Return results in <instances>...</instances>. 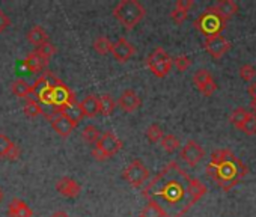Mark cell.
<instances>
[{"label": "cell", "mask_w": 256, "mask_h": 217, "mask_svg": "<svg viewBox=\"0 0 256 217\" xmlns=\"http://www.w3.org/2000/svg\"><path fill=\"white\" fill-rule=\"evenodd\" d=\"M160 144H162L163 150H164L166 152H169V154L175 152V151L180 148V145H181V144H180V139H178L176 136H174V134H164Z\"/></svg>", "instance_id": "obj_27"}, {"label": "cell", "mask_w": 256, "mask_h": 217, "mask_svg": "<svg viewBox=\"0 0 256 217\" xmlns=\"http://www.w3.org/2000/svg\"><path fill=\"white\" fill-rule=\"evenodd\" d=\"M95 146L106 156V158L114 156L122 148V140L118 139V136L112 132H106L101 134L100 140L95 144Z\"/></svg>", "instance_id": "obj_10"}, {"label": "cell", "mask_w": 256, "mask_h": 217, "mask_svg": "<svg viewBox=\"0 0 256 217\" xmlns=\"http://www.w3.org/2000/svg\"><path fill=\"white\" fill-rule=\"evenodd\" d=\"M211 80H214V78H212V76H211V72L208 70H198L194 72V76H193V82L198 86V89H202Z\"/></svg>", "instance_id": "obj_29"}, {"label": "cell", "mask_w": 256, "mask_h": 217, "mask_svg": "<svg viewBox=\"0 0 256 217\" xmlns=\"http://www.w3.org/2000/svg\"><path fill=\"white\" fill-rule=\"evenodd\" d=\"M140 104H142V100L138 95V92H134L133 89L124 90L118 100V106L122 108L124 112H134L140 107Z\"/></svg>", "instance_id": "obj_13"}, {"label": "cell", "mask_w": 256, "mask_h": 217, "mask_svg": "<svg viewBox=\"0 0 256 217\" xmlns=\"http://www.w3.org/2000/svg\"><path fill=\"white\" fill-rule=\"evenodd\" d=\"M134 53H136V47L125 38H119L114 44H112V54L119 62H126Z\"/></svg>", "instance_id": "obj_12"}, {"label": "cell", "mask_w": 256, "mask_h": 217, "mask_svg": "<svg viewBox=\"0 0 256 217\" xmlns=\"http://www.w3.org/2000/svg\"><path fill=\"white\" fill-rule=\"evenodd\" d=\"M47 60H44L36 52L30 53L26 59H24V66L30 71V72H42L46 70Z\"/></svg>", "instance_id": "obj_18"}, {"label": "cell", "mask_w": 256, "mask_h": 217, "mask_svg": "<svg viewBox=\"0 0 256 217\" xmlns=\"http://www.w3.org/2000/svg\"><path fill=\"white\" fill-rule=\"evenodd\" d=\"M82 138H83V140L86 144H94L95 145L100 140L101 134H100V132H98V128L95 126H86V128L82 133Z\"/></svg>", "instance_id": "obj_30"}, {"label": "cell", "mask_w": 256, "mask_h": 217, "mask_svg": "<svg viewBox=\"0 0 256 217\" xmlns=\"http://www.w3.org/2000/svg\"><path fill=\"white\" fill-rule=\"evenodd\" d=\"M46 118L52 121L53 130H54L59 136H62V138H68V136L74 132V128L77 127L76 122H72V121H71L70 118H66L64 114L58 112L56 108H54V112H53L52 115H46Z\"/></svg>", "instance_id": "obj_7"}, {"label": "cell", "mask_w": 256, "mask_h": 217, "mask_svg": "<svg viewBox=\"0 0 256 217\" xmlns=\"http://www.w3.org/2000/svg\"><path fill=\"white\" fill-rule=\"evenodd\" d=\"M140 217H166V212L158 204H156L154 200H148V204L140 212Z\"/></svg>", "instance_id": "obj_25"}, {"label": "cell", "mask_w": 256, "mask_h": 217, "mask_svg": "<svg viewBox=\"0 0 256 217\" xmlns=\"http://www.w3.org/2000/svg\"><path fill=\"white\" fill-rule=\"evenodd\" d=\"M252 115H254L256 116V101H252Z\"/></svg>", "instance_id": "obj_43"}, {"label": "cell", "mask_w": 256, "mask_h": 217, "mask_svg": "<svg viewBox=\"0 0 256 217\" xmlns=\"http://www.w3.org/2000/svg\"><path fill=\"white\" fill-rule=\"evenodd\" d=\"M226 26V20H223L212 8H208L202 16L194 22V28L202 32L206 38L214 35H222V30Z\"/></svg>", "instance_id": "obj_4"}, {"label": "cell", "mask_w": 256, "mask_h": 217, "mask_svg": "<svg viewBox=\"0 0 256 217\" xmlns=\"http://www.w3.org/2000/svg\"><path fill=\"white\" fill-rule=\"evenodd\" d=\"M20 148H18V145H16L14 144V146L10 150V152H8V156H6V158H10V160H17L18 157H20Z\"/></svg>", "instance_id": "obj_40"}, {"label": "cell", "mask_w": 256, "mask_h": 217, "mask_svg": "<svg viewBox=\"0 0 256 217\" xmlns=\"http://www.w3.org/2000/svg\"><path fill=\"white\" fill-rule=\"evenodd\" d=\"M12 146H14V142L6 134L0 133V157L6 158V156H8V152H10V150Z\"/></svg>", "instance_id": "obj_35"}, {"label": "cell", "mask_w": 256, "mask_h": 217, "mask_svg": "<svg viewBox=\"0 0 256 217\" xmlns=\"http://www.w3.org/2000/svg\"><path fill=\"white\" fill-rule=\"evenodd\" d=\"M113 16L125 29H133L144 20L146 10L138 0H120L113 8Z\"/></svg>", "instance_id": "obj_3"}, {"label": "cell", "mask_w": 256, "mask_h": 217, "mask_svg": "<svg viewBox=\"0 0 256 217\" xmlns=\"http://www.w3.org/2000/svg\"><path fill=\"white\" fill-rule=\"evenodd\" d=\"M193 5H194L193 0H178V2H176V6H175V8H178V10H181V11H186V12H188V10H190Z\"/></svg>", "instance_id": "obj_39"}, {"label": "cell", "mask_w": 256, "mask_h": 217, "mask_svg": "<svg viewBox=\"0 0 256 217\" xmlns=\"http://www.w3.org/2000/svg\"><path fill=\"white\" fill-rule=\"evenodd\" d=\"M94 50L98 53V54H107L112 52V42L107 36H98L95 41H94Z\"/></svg>", "instance_id": "obj_28"}, {"label": "cell", "mask_w": 256, "mask_h": 217, "mask_svg": "<svg viewBox=\"0 0 256 217\" xmlns=\"http://www.w3.org/2000/svg\"><path fill=\"white\" fill-rule=\"evenodd\" d=\"M206 192H208V188L202 181H199L198 178L190 180V196L193 198L194 202H198Z\"/></svg>", "instance_id": "obj_23"}, {"label": "cell", "mask_w": 256, "mask_h": 217, "mask_svg": "<svg viewBox=\"0 0 256 217\" xmlns=\"http://www.w3.org/2000/svg\"><path fill=\"white\" fill-rule=\"evenodd\" d=\"M28 40H29V42H32L34 46L41 47L42 44L48 42V34L46 32L44 28H41V26H34V28L29 30V34H28Z\"/></svg>", "instance_id": "obj_20"}, {"label": "cell", "mask_w": 256, "mask_h": 217, "mask_svg": "<svg viewBox=\"0 0 256 217\" xmlns=\"http://www.w3.org/2000/svg\"><path fill=\"white\" fill-rule=\"evenodd\" d=\"M146 66L156 77H166L172 70V58L162 47H157L146 59Z\"/></svg>", "instance_id": "obj_5"}, {"label": "cell", "mask_w": 256, "mask_h": 217, "mask_svg": "<svg viewBox=\"0 0 256 217\" xmlns=\"http://www.w3.org/2000/svg\"><path fill=\"white\" fill-rule=\"evenodd\" d=\"M240 130L242 133H246L247 136H254L256 134V116L252 115V114H248L247 120L244 121V124L241 126Z\"/></svg>", "instance_id": "obj_33"}, {"label": "cell", "mask_w": 256, "mask_h": 217, "mask_svg": "<svg viewBox=\"0 0 256 217\" xmlns=\"http://www.w3.org/2000/svg\"><path fill=\"white\" fill-rule=\"evenodd\" d=\"M56 190L65 196V198H77L82 192V187L77 181H74L70 176H62L58 182H56Z\"/></svg>", "instance_id": "obj_14"}, {"label": "cell", "mask_w": 256, "mask_h": 217, "mask_svg": "<svg viewBox=\"0 0 256 217\" xmlns=\"http://www.w3.org/2000/svg\"><path fill=\"white\" fill-rule=\"evenodd\" d=\"M50 217H70L65 211H56V212H53Z\"/></svg>", "instance_id": "obj_42"}, {"label": "cell", "mask_w": 256, "mask_h": 217, "mask_svg": "<svg viewBox=\"0 0 256 217\" xmlns=\"http://www.w3.org/2000/svg\"><path fill=\"white\" fill-rule=\"evenodd\" d=\"M122 176L130 186L142 187L148 181V178H150V170H148V168L140 160H133L130 164H128L124 169Z\"/></svg>", "instance_id": "obj_6"}, {"label": "cell", "mask_w": 256, "mask_h": 217, "mask_svg": "<svg viewBox=\"0 0 256 217\" xmlns=\"http://www.w3.org/2000/svg\"><path fill=\"white\" fill-rule=\"evenodd\" d=\"M11 24V18L4 12V11H0V34L5 32Z\"/></svg>", "instance_id": "obj_38"}, {"label": "cell", "mask_w": 256, "mask_h": 217, "mask_svg": "<svg viewBox=\"0 0 256 217\" xmlns=\"http://www.w3.org/2000/svg\"><path fill=\"white\" fill-rule=\"evenodd\" d=\"M80 104V108L84 116H89V118H95L98 114H100V101H98V96L90 94L88 96L83 98Z\"/></svg>", "instance_id": "obj_15"}, {"label": "cell", "mask_w": 256, "mask_h": 217, "mask_svg": "<svg viewBox=\"0 0 256 217\" xmlns=\"http://www.w3.org/2000/svg\"><path fill=\"white\" fill-rule=\"evenodd\" d=\"M76 102H77L76 101V94L64 82L52 89V104L56 108H62V107L76 104Z\"/></svg>", "instance_id": "obj_8"}, {"label": "cell", "mask_w": 256, "mask_h": 217, "mask_svg": "<svg viewBox=\"0 0 256 217\" xmlns=\"http://www.w3.org/2000/svg\"><path fill=\"white\" fill-rule=\"evenodd\" d=\"M172 65H175L178 71H182V72H184V71H187V70L190 68L192 60H190V58H188V56H186V54H180V56H176L175 59H172Z\"/></svg>", "instance_id": "obj_36"}, {"label": "cell", "mask_w": 256, "mask_h": 217, "mask_svg": "<svg viewBox=\"0 0 256 217\" xmlns=\"http://www.w3.org/2000/svg\"><path fill=\"white\" fill-rule=\"evenodd\" d=\"M181 158L188 164V166H196L204 157H205V150L194 140H188L184 148L181 150Z\"/></svg>", "instance_id": "obj_11"}, {"label": "cell", "mask_w": 256, "mask_h": 217, "mask_svg": "<svg viewBox=\"0 0 256 217\" xmlns=\"http://www.w3.org/2000/svg\"><path fill=\"white\" fill-rule=\"evenodd\" d=\"M240 77L244 80V82H253L256 78V68L250 64H244L240 71H238Z\"/></svg>", "instance_id": "obj_32"}, {"label": "cell", "mask_w": 256, "mask_h": 217, "mask_svg": "<svg viewBox=\"0 0 256 217\" xmlns=\"http://www.w3.org/2000/svg\"><path fill=\"white\" fill-rule=\"evenodd\" d=\"M248 114H250V112H247L246 108H242V107H236L235 110L230 114L229 121H230V124H232L235 128H241V126H242V124H244V121L247 120Z\"/></svg>", "instance_id": "obj_26"}, {"label": "cell", "mask_w": 256, "mask_h": 217, "mask_svg": "<svg viewBox=\"0 0 256 217\" xmlns=\"http://www.w3.org/2000/svg\"><path fill=\"white\" fill-rule=\"evenodd\" d=\"M2 199H4V190L0 188V202H2Z\"/></svg>", "instance_id": "obj_44"}, {"label": "cell", "mask_w": 256, "mask_h": 217, "mask_svg": "<svg viewBox=\"0 0 256 217\" xmlns=\"http://www.w3.org/2000/svg\"><path fill=\"white\" fill-rule=\"evenodd\" d=\"M23 112H24V115H28V116H30V118H36V116L46 114V112H44V108L41 107V104H40L38 101L32 100V98H29V100L26 101V104H24V107H23Z\"/></svg>", "instance_id": "obj_24"}, {"label": "cell", "mask_w": 256, "mask_h": 217, "mask_svg": "<svg viewBox=\"0 0 256 217\" xmlns=\"http://www.w3.org/2000/svg\"><path fill=\"white\" fill-rule=\"evenodd\" d=\"M170 18L174 20L175 24H182V23L186 22V18H187V12H186V11H181V10H178V8H175V10L170 12Z\"/></svg>", "instance_id": "obj_37"}, {"label": "cell", "mask_w": 256, "mask_h": 217, "mask_svg": "<svg viewBox=\"0 0 256 217\" xmlns=\"http://www.w3.org/2000/svg\"><path fill=\"white\" fill-rule=\"evenodd\" d=\"M58 112H60V114H64L66 118H70L72 122H76V124H78L83 118H84V115H83V112H82V108H80V104L78 102H76V104H71V106H66V107H62V108H56Z\"/></svg>", "instance_id": "obj_21"}, {"label": "cell", "mask_w": 256, "mask_h": 217, "mask_svg": "<svg viewBox=\"0 0 256 217\" xmlns=\"http://www.w3.org/2000/svg\"><path fill=\"white\" fill-rule=\"evenodd\" d=\"M190 176L178 166V163L170 162L154 180L144 188V194L162 206L169 216V210L174 211V217H181L188 211V208L196 204L190 196Z\"/></svg>", "instance_id": "obj_1"}, {"label": "cell", "mask_w": 256, "mask_h": 217, "mask_svg": "<svg viewBox=\"0 0 256 217\" xmlns=\"http://www.w3.org/2000/svg\"><path fill=\"white\" fill-rule=\"evenodd\" d=\"M204 47H205V50H206V53L210 56H212L214 59H220L228 53V50L230 48V44L224 36L214 35V36H208L205 40Z\"/></svg>", "instance_id": "obj_9"}, {"label": "cell", "mask_w": 256, "mask_h": 217, "mask_svg": "<svg viewBox=\"0 0 256 217\" xmlns=\"http://www.w3.org/2000/svg\"><path fill=\"white\" fill-rule=\"evenodd\" d=\"M247 166L229 150H218L212 152L210 164L206 166V174L223 190H230L241 178L247 175Z\"/></svg>", "instance_id": "obj_2"}, {"label": "cell", "mask_w": 256, "mask_h": 217, "mask_svg": "<svg viewBox=\"0 0 256 217\" xmlns=\"http://www.w3.org/2000/svg\"><path fill=\"white\" fill-rule=\"evenodd\" d=\"M8 214H10V217H34L32 208L22 199L11 200L10 208H8Z\"/></svg>", "instance_id": "obj_16"}, {"label": "cell", "mask_w": 256, "mask_h": 217, "mask_svg": "<svg viewBox=\"0 0 256 217\" xmlns=\"http://www.w3.org/2000/svg\"><path fill=\"white\" fill-rule=\"evenodd\" d=\"M36 53H38L44 60H47V62H48V59H50L52 56H54V54H56V46H53V44L48 41V42L42 44L41 47H38V48H36Z\"/></svg>", "instance_id": "obj_34"}, {"label": "cell", "mask_w": 256, "mask_h": 217, "mask_svg": "<svg viewBox=\"0 0 256 217\" xmlns=\"http://www.w3.org/2000/svg\"><path fill=\"white\" fill-rule=\"evenodd\" d=\"M98 101H100V114L104 115V116H110L113 114V110H114V106H116L112 95L104 94V95H101L98 98Z\"/></svg>", "instance_id": "obj_22"}, {"label": "cell", "mask_w": 256, "mask_h": 217, "mask_svg": "<svg viewBox=\"0 0 256 217\" xmlns=\"http://www.w3.org/2000/svg\"><path fill=\"white\" fill-rule=\"evenodd\" d=\"M164 133H163V128L158 126V124H151L148 128H146V138L150 139V142L152 144H157V142H162Z\"/></svg>", "instance_id": "obj_31"}, {"label": "cell", "mask_w": 256, "mask_h": 217, "mask_svg": "<svg viewBox=\"0 0 256 217\" xmlns=\"http://www.w3.org/2000/svg\"><path fill=\"white\" fill-rule=\"evenodd\" d=\"M248 95L252 96V101H256V82L248 86Z\"/></svg>", "instance_id": "obj_41"}, {"label": "cell", "mask_w": 256, "mask_h": 217, "mask_svg": "<svg viewBox=\"0 0 256 217\" xmlns=\"http://www.w3.org/2000/svg\"><path fill=\"white\" fill-rule=\"evenodd\" d=\"M11 90L16 96L18 98H29L32 94H34V89H32V84H29L26 80L23 78H18V80H14L11 83Z\"/></svg>", "instance_id": "obj_19"}, {"label": "cell", "mask_w": 256, "mask_h": 217, "mask_svg": "<svg viewBox=\"0 0 256 217\" xmlns=\"http://www.w3.org/2000/svg\"><path fill=\"white\" fill-rule=\"evenodd\" d=\"M223 20L230 18L232 16H235L238 12V5L232 0H220L218 4H216L214 6H211Z\"/></svg>", "instance_id": "obj_17"}]
</instances>
